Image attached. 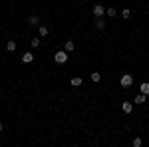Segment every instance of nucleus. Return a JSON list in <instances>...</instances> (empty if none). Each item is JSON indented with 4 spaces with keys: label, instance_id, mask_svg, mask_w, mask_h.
<instances>
[{
    "label": "nucleus",
    "instance_id": "1",
    "mask_svg": "<svg viewBox=\"0 0 149 147\" xmlns=\"http://www.w3.org/2000/svg\"><path fill=\"white\" fill-rule=\"evenodd\" d=\"M54 62H56V64H66V62H68V52H66V50H64V52H56V54H54Z\"/></svg>",
    "mask_w": 149,
    "mask_h": 147
},
{
    "label": "nucleus",
    "instance_id": "2",
    "mask_svg": "<svg viewBox=\"0 0 149 147\" xmlns=\"http://www.w3.org/2000/svg\"><path fill=\"white\" fill-rule=\"evenodd\" d=\"M119 84H121V88H129V86L133 84V78H131L129 74H125V76H121V82H119Z\"/></svg>",
    "mask_w": 149,
    "mask_h": 147
},
{
    "label": "nucleus",
    "instance_id": "3",
    "mask_svg": "<svg viewBox=\"0 0 149 147\" xmlns=\"http://www.w3.org/2000/svg\"><path fill=\"white\" fill-rule=\"evenodd\" d=\"M103 12H105V8H103L102 4H95V6H93V16L102 18V16H103Z\"/></svg>",
    "mask_w": 149,
    "mask_h": 147
},
{
    "label": "nucleus",
    "instance_id": "4",
    "mask_svg": "<svg viewBox=\"0 0 149 147\" xmlns=\"http://www.w3.org/2000/svg\"><path fill=\"white\" fill-rule=\"evenodd\" d=\"M34 60V54H30V52H26V54H22V62L24 64H30Z\"/></svg>",
    "mask_w": 149,
    "mask_h": 147
},
{
    "label": "nucleus",
    "instance_id": "5",
    "mask_svg": "<svg viewBox=\"0 0 149 147\" xmlns=\"http://www.w3.org/2000/svg\"><path fill=\"white\" fill-rule=\"evenodd\" d=\"M145 100H147V95H145V93H139V95L135 98V100H133V102L137 103V105H141V103H145Z\"/></svg>",
    "mask_w": 149,
    "mask_h": 147
},
{
    "label": "nucleus",
    "instance_id": "6",
    "mask_svg": "<svg viewBox=\"0 0 149 147\" xmlns=\"http://www.w3.org/2000/svg\"><path fill=\"white\" fill-rule=\"evenodd\" d=\"M139 90H141V93H145V95H149V82H143V84L139 86Z\"/></svg>",
    "mask_w": 149,
    "mask_h": 147
},
{
    "label": "nucleus",
    "instance_id": "7",
    "mask_svg": "<svg viewBox=\"0 0 149 147\" xmlns=\"http://www.w3.org/2000/svg\"><path fill=\"white\" fill-rule=\"evenodd\" d=\"M121 109H123L125 113H129L131 109H133V103H131V102H123V105H121Z\"/></svg>",
    "mask_w": 149,
    "mask_h": 147
},
{
    "label": "nucleus",
    "instance_id": "8",
    "mask_svg": "<svg viewBox=\"0 0 149 147\" xmlns=\"http://www.w3.org/2000/svg\"><path fill=\"white\" fill-rule=\"evenodd\" d=\"M28 24H30V26H38V24H40V20H38V16H36V14H32V16L28 18Z\"/></svg>",
    "mask_w": 149,
    "mask_h": 147
},
{
    "label": "nucleus",
    "instance_id": "9",
    "mask_svg": "<svg viewBox=\"0 0 149 147\" xmlns=\"http://www.w3.org/2000/svg\"><path fill=\"white\" fill-rule=\"evenodd\" d=\"M70 84H72L74 88H80V86H81V78H72V82H70Z\"/></svg>",
    "mask_w": 149,
    "mask_h": 147
},
{
    "label": "nucleus",
    "instance_id": "10",
    "mask_svg": "<svg viewBox=\"0 0 149 147\" xmlns=\"http://www.w3.org/2000/svg\"><path fill=\"white\" fill-rule=\"evenodd\" d=\"M6 48H8L10 52H14V50H16V42H14V40H8V42H6Z\"/></svg>",
    "mask_w": 149,
    "mask_h": 147
},
{
    "label": "nucleus",
    "instance_id": "11",
    "mask_svg": "<svg viewBox=\"0 0 149 147\" xmlns=\"http://www.w3.org/2000/svg\"><path fill=\"white\" fill-rule=\"evenodd\" d=\"M74 48H76V46H74V42H72V40H68V42H66V52H74Z\"/></svg>",
    "mask_w": 149,
    "mask_h": 147
},
{
    "label": "nucleus",
    "instance_id": "12",
    "mask_svg": "<svg viewBox=\"0 0 149 147\" xmlns=\"http://www.w3.org/2000/svg\"><path fill=\"white\" fill-rule=\"evenodd\" d=\"M38 34L40 36H48V28L46 26H40V28H38Z\"/></svg>",
    "mask_w": 149,
    "mask_h": 147
},
{
    "label": "nucleus",
    "instance_id": "13",
    "mask_svg": "<svg viewBox=\"0 0 149 147\" xmlns=\"http://www.w3.org/2000/svg\"><path fill=\"white\" fill-rule=\"evenodd\" d=\"M100 79H102V74H100V72H93L92 74V82H100Z\"/></svg>",
    "mask_w": 149,
    "mask_h": 147
},
{
    "label": "nucleus",
    "instance_id": "14",
    "mask_svg": "<svg viewBox=\"0 0 149 147\" xmlns=\"http://www.w3.org/2000/svg\"><path fill=\"white\" fill-rule=\"evenodd\" d=\"M103 26H105V22H103L102 18H97V20H95V28H100V30H102Z\"/></svg>",
    "mask_w": 149,
    "mask_h": 147
},
{
    "label": "nucleus",
    "instance_id": "15",
    "mask_svg": "<svg viewBox=\"0 0 149 147\" xmlns=\"http://www.w3.org/2000/svg\"><path fill=\"white\" fill-rule=\"evenodd\" d=\"M30 44H32V48H38V46H40V38H32Z\"/></svg>",
    "mask_w": 149,
    "mask_h": 147
},
{
    "label": "nucleus",
    "instance_id": "16",
    "mask_svg": "<svg viewBox=\"0 0 149 147\" xmlns=\"http://www.w3.org/2000/svg\"><path fill=\"white\" fill-rule=\"evenodd\" d=\"M141 143H143L141 137H135V139H133V147H141Z\"/></svg>",
    "mask_w": 149,
    "mask_h": 147
},
{
    "label": "nucleus",
    "instance_id": "17",
    "mask_svg": "<svg viewBox=\"0 0 149 147\" xmlns=\"http://www.w3.org/2000/svg\"><path fill=\"white\" fill-rule=\"evenodd\" d=\"M121 16H123V18H125V20H127V18L131 16V10H129V8H125V10L121 12Z\"/></svg>",
    "mask_w": 149,
    "mask_h": 147
},
{
    "label": "nucleus",
    "instance_id": "18",
    "mask_svg": "<svg viewBox=\"0 0 149 147\" xmlns=\"http://www.w3.org/2000/svg\"><path fill=\"white\" fill-rule=\"evenodd\" d=\"M105 12H107L109 16H115V14H117V10H115V8H107V10H105Z\"/></svg>",
    "mask_w": 149,
    "mask_h": 147
},
{
    "label": "nucleus",
    "instance_id": "19",
    "mask_svg": "<svg viewBox=\"0 0 149 147\" xmlns=\"http://www.w3.org/2000/svg\"><path fill=\"white\" fill-rule=\"evenodd\" d=\"M0 129H2V121H0Z\"/></svg>",
    "mask_w": 149,
    "mask_h": 147
}]
</instances>
